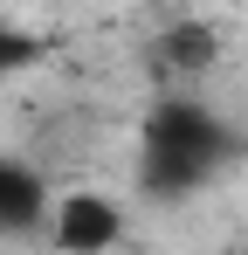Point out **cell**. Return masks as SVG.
Returning <instances> with one entry per match:
<instances>
[{
  "label": "cell",
  "instance_id": "5",
  "mask_svg": "<svg viewBox=\"0 0 248 255\" xmlns=\"http://www.w3.org/2000/svg\"><path fill=\"white\" fill-rule=\"evenodd\" d=\"M21 62H35V35H21V28L0 14V76H14Z\"/></svg>",
  "mask_w": 248,
  "mask_h": 255
},
{
  "label": "cell",
  "instance_id": "1",
  "mask_svg": "<svg viewBox=\"0 0 248 255\" xmlns=\"http://www.w3.org/2000/svg\"><path fill=\"white\" fill-rule=\"evenodd\" d=\"M221 166H228V125H221L207 104L172 97V104H159V111H152V125H145V152H138L145 193L179 200V193L207 186Z\"/></svg>",
  "mask_w": 248,
  "mask_h": 255
},
{
  "label": "cell",
  "instance_id": "3",
  "mask_svg": "<svg viewBox=\"0 0 248 255\" xmlns=\"http://www.w3.org/2000/svg\"><path fill=\"white\" fill-rule=\"evenodd\" d=\"M48 221V179L28 159H7L0 152V235H28Z\"/></svg>",
  "mask_w": 248,
  "mask_h": 255
},
{
  "label": "cell",
  "instance_id": "4",
  "mask_svg": "<svg viewBox=\"0 0 248 255\" xmlns=\"http://www.w3.org/2000/svg\"><path fill=\"white\" fill-rule=\"evenodd\" d=\"M165 62H172V69H207V62H214V35H207V28H172V35H165Z\"/></svg>",
  "mask_w": 248,
  "mask_h": 255
},
{
  "label": "cell",
  "instance_id": "2",
  "mask_svg": "<svg viewBox=\"0 0 248 255\" xmlns=\"http://www.w3.org/2000/svg\"><path fill=\"white\" fill-rule=\"evenodd\" d=\"M124 235V214L111 193H62V200H48V242L69 255H97L111 249Z\"/></svg>",
  "mask_w": 248,
  "mask_h": 255
}]
</instances>
